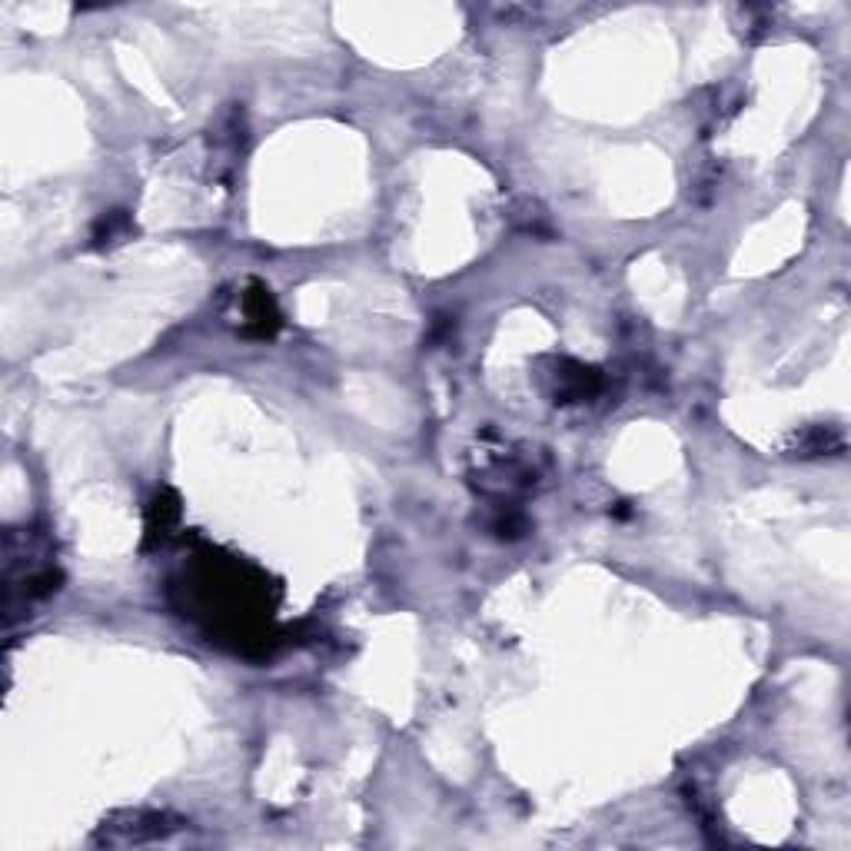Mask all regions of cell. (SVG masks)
I'll use <instances>...</instances> for the list:
<instances>
[{"instance_id":"cell-1","label":"cell","mask_w":851,"mask_h":851,"mask_svg":"<svg viewBox=\"0 0 851 851\" xmlns=\"http://www.w3.org/2000/svg\"><path fill=\"white\" fill-rule=\"evenodd\" d=\"M127 825H117V822H104V828H123L127 835H120L117 845H140L147 838H163L167 832H173L177 825H167L170 815H157V812H133V815H123Z\"/></svg>"},{"instance_id":"cell-2","label":"cell","mask_w":851,"mask_h":851,"mask_svg":"<svg viewBox=\"0 0 851 851\" xmlns=\"http://www.w3.org/2000/svg\"><path fill=\"white\" fill-rule=\"evenodd\" d=\"M246 320H250V326L260 336H270L273 326L280 323V316H276V310H273L270 293L260 290V286H256V290L246 296Z\"/></svg>"}]
</instances>
